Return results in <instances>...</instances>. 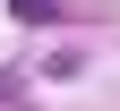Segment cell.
Returning <instances> with one entry per match:
<instances>
[{"mask_svg":"<svg viewBox=\"0 0 120 111\" xmlns=\"http://www.w3.org/2000/svg\"><path fill=\"white\" fill-rule=\"evenodd\" d=\"M9 9H17L26 26H43V17H52V0H9Z\"/></svg>","mask_w":120,"mask_h":111,"instance_id":"1","label":"cell"}]
</instances>
